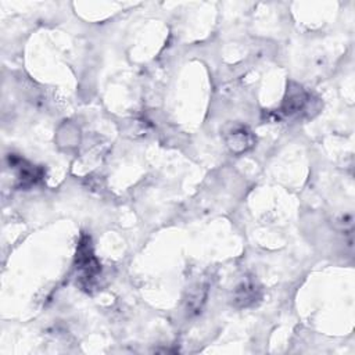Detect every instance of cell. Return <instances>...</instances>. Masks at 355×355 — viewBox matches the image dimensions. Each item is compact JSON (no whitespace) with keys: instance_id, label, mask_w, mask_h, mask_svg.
Returning a JSON list of instances; mask_svg holds the SVG:
<instances>
[{"instance_id":"obj_1","label":"cell","mask_w":355,"mask_h":355,"mask_svg":"<svg viewBox=\"0 0 355 355\" xmlns=\"http://www.w3.org/2000/svg\"><path fill=\"white\" fill-rule=\"evenodd\" d=\"M75 268L79 284L86 290L92 288L93 283L101 272V265L93 254L90 237L86 234H83L79 240L75 257Z\"/></svg>"},{"instance_id":"obj_2","label":"cell","mask_w":355,"mask_h":355,"mask_svg":"<svg viewBox=\"0 0 355 355\" xmlns=\"http://www.w3.org/2000/svg\"><path fill=\"white\" fill-rule=\"evenodd\" d=\"M311 103V94L298 83H290L279 112L283 116H293L304 112Z\"/></svg>"},{"instance_id":"obj_3","label":"cell","mask_w":355,"mask_h":355,"mask_svg":"<svg viewBox=\"0 0 355 355\" xmlns=\"http://www.w3.org/2000/svg\"><path fill=\"white\" fill-rule=\"evenodd\" d=\"M227 148L233 154H243L255 146L254 133L244 125H233L223 133Z\"/></svg>"},{"instance_id":"obj_4","label":"cell","mask_w":355,"mask_h":355,"mask_svg":"<svg viewBox=\"0 0 355 355\" xmlns=\"http://www.w3.org/2000/svg\"><path fill=\"white\" fill-rule=\"evenodd\" d=\"M261 286L252 277H244L232 293V304L236 308H248L261 298Z\"/></svg>"},{"instance_id":"obj_5","label":"cell","mask_w":355,"mask_h":355,"mask_svg":"<svg viewBox=\"0 0 355 355\" xmlns=\"http://www.w3.org/2000/svg\"><path fill=\"white\" fill-rule=\"evenodd\" d=\"M10 166L17 169L21 186H32L42 179V169L28 164L25 159L17 155H10Z\"/></svg>"},{"instance_id":"obj_6","label":"cell","mask_w":355,"mask_h":355,"mask_svg":"<svg viewBox=\"0 0 355 355\" xmlns=\"http://www.w3.org/2000/svg\"><path fill=\"white\" fill-rule=\"evenodd\" d=\"M207 294H208V286L198 283L196 287H193L189 293L187 297V312L189 313H198L201 312V308L207 300Z\"/></svg>"}]
</instances>
